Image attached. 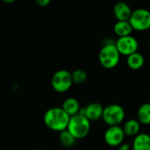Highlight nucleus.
<instances>
[{
  "label": "nucleus",
  "instance_id": "4be33fe9",
  "mask_svg": "<svg viewBox=\"0 0 150 150\" xmlns=\"http://www.w3.org/2000/svg\"><path fill=\"white\" fill-rule=\"evenodd\" d=\"M149 46L150 47V41H149Z\"/></svg>",
  "mask_w": 150,
  "mask_h": 150
},
{
  "label": "nucleus",
  "instance_id": "2eb2a0df",
  "mask_svg": "<svg viewBox=\"0 0 150 150\" xmlns=\"http://www.w3.org/2000/svg\"><path fill=\"white\" fill-rule=\"evenodd\" d=\"M114 33L119 37H124L131 35L133 32V27L129 21H117L113 27Z\"/></svg>",
  "mask_w": 150,
  "mask_h": 150
},
{
  "label": "nucleus",
  "instance_id": "f03ea898",
  "mask_svg": "<svg viewBox=\"0 0 150 150\" xmlns=\"http://www.w3.org/2000/svg\"><path fill=\"white\" fill-rule=\"evenodd\" d=\"M120 54L116 48L115 42H106L101 48L98 54V60L100 65L105 69L115 68L120 62Z\"/></svg>",
  "mask_w": 150,
  "mask_h": 150
},
{
  "label": "nucleus",
  "instance_id": "9d476101",
  "mask_svg": "<svg viewBox=\"0 0 150 150\" xmlns=\"http://www.w3.org/2000/svg\"><path fill=\"white\" fill-rule=\"evenodd\" d=\"M133 11L125 2H118L113 7V14L118 21H128Z\"/></svg>",
  "mask_w": 150,
  "mask_h": 150
},
{
  "label": "nucleus",
  "instance_id": "f8f14e48",
  "mask_svg": "<svg viewBox=\"0 0 150 150\" xmlns=\"http://www.w3.org/2000/svg\"><path fill=\"white\" fill-rule=\"evenodd\" d=\"M133 150H150V135L148 133H139L134 139Z\"/></svg>",
  "mask_w": 150,
  "mask_h": 150
},
{
  "label": "nucleus",
  "instance_id": "aec40b11",
  "mask_svg": "<svg viewBox=\"0 0 150 150\" xmlns=\"http://www.w3.org/2000/svg\"><path fill=\"white\" fill-rule=\"evenodd\" d=\"M130 149V145L127 143H122L120 146L118 147V150H129Z\"/></svg>",
  "mask_w": 150,
  "mask_h": 150
},
{
  "label": "nucleus",
  "instance_id": "20e7f679",
  "mask_svg": "<svg viewBox=\"0 0 150 150\" xmlns=\"http://www.w3.org/2000/svg\"><path fill=\"white\" fill-rule=\"evenodd\" d=\"M126 112L122 106L112 103L104 108L102 119L109 126H120L125 119Z\"/></svg>",
  "mask_w": 150,
  "mask_h": 150
},
{
  "label": "nucleus",
  "instance_id": "39448f33",
  "mask_svg": "<svg viewBox=\"0 0 150 150\" xmlns=\"http://www.w3.org/2000/svg\"><path fill=\"white\" fill-rule=\"evenodd\" d=\"M134 30L143 32L150 29V11L143 8H139L133 11L129 19Z\"/></svg>",
  "mask_w": 150,
  "mask_h": 150
},
{
  "label": "nucleus",
  "instance_id": "412c9836",
  "mask_svg": "<svg viewBox=\"0 0 150 150\" xmlns=\"http://www.w3.org/2000/svg\"><path fill=\"white\" fill-rule=\"evenodd\" d=\"M1 1H3L6 4H11V3H14L16 0H1Z\"/></svg>",
  "mask_w": 150,
  "mask_h": 150
},
{
  "label": "nucleus",
  "instance_id": "6e6552de",
  "mask_svg": "<svg viewBox=\"0 0 150 150\" xmlns=\"http://www.w3.org/2000/svg\"><path fill=\"white\" fill-rule=\"evenodd\" d=\"M125 133L121 126H109L104 135L105 142L110 147H119L125 140Z\"/></svg>",
  "mask_w": 150,
  "mask_h": 150
},
{
  "label": "nucleus",
  "instance_id": "f257e3e1",
  "mask_svg": "<svg viewBox=\"0 0 150 150\" xmlns=\"http://www.w3.org/2000/svg\"><path fill=\"white\" fill-rule=\"evenodd\" d=\"M70 117L62 107H53L48 109L44 114V123L47 128L54 132H62L67 129Z\"/></svg>",
  "mask_w": 150,
  "mask_h": 150
},
{
  "label": "nucleus",
  "instance_id": "0eeeda50",
  "mask_svg": "<svg viewBox=\"0 0 150 150\" xmlns=\"http://www.w3.org/2000/svg\"><path fill=\"white\" fill-rule=\"evenodd\" d=\"M115 45L120 54L127 57L137 52L139 49V42L137 39L132 35L119 37L115 42Z\"/></svg>",
  "mask_w": 150,
  "mask_h": 150
},
{
  "label": "nucleus",
  "instance_id": "9b49d317",
  "mask_svg": "<svg viewBox=\"0 0 150 150\" xmlns=\"http://www.w3.org/2000/svg\"><path fill=\"white\" fill-rule=\"evenodd\" d=\"M62 108L69 117H73V116L78 114V112L81 109L79 102L74 97H69V98L65 99L64 102L62 103Z\"/></svg>",
  "mask_w": 150,
  "mask_h": 150
},
{
  "label": "nucleus",
  "instance_id": "4468645a",
  "mask_svg": "<svg viewBox=\"0 0 150 150\" xmlns=\"http://www.w3.org/2000/svg\"><path fill=\"white\" fill-rule=\"evenodd\" d=\"M126 136L135 137L139 134L141 130V124L137 119H129L122 126Z\"/></svg>",
  "mask_w": 150,
  "mask_h": 150
},
{
  "label": "nucleus",
  "instance_id": "ddd939ff",
  "mask_svg": "<svg viewBox=\"0 0 150 150\" xmlns=\"http://www.w3.org/2000/svg\"><path fill=\"white\" fill-rule=\"evenodd\" d=\"M144 63H145V58L143 55L138 51L127 57V65L132 70L141 69L144 65Z\"/></svg>",
  "mask_w": 150,
  "mask_h": 150
},
{
  "label": "nucleus",
  "instance_id": "dca6fc26",
  "mask_svg": "<svg viewBox=\"0 0 150 150\" xmlns=\"http://www.w3.org/2000/svg\"><path fill=\"white\" fill-rule=\"evenodd\" d=\"M137 120L141 125H150V103L142 104L137 111Z\"/></svg>",
  "mask_w": 150,
  "mask_h": 150
},
{
  "label": "nucleus",
  "instance_id": "f3484780",
  "mask_svg": "<svg viewBox=\"0 0 150 150\" xmlns=\"http://www.w3.org/2000/svg\"><path fill=\"white\" fill-rule=\"evenodd\" d=\"M76 141L77 140L67 129L60 133L59 141L65 148H71L75 146V144L76 143Z\"/></svg>",
  "mask_w": 150,
  "mask_h": 150
},
{
  "label": "nucleus",
  "instance_id": "a211bd4d",
  "mask_svg": "<svg viewBox=\"0 0 150 150\" xmlns=\"http://www.w3.org/2000/svg\"><path fill=\"white\" fill-rule=\"evenodd\" d=\"M72 80L75 84H83L87 80V72L83 69H76L71 72Z\"/></svg>",
  "mask_w": 150,
  "mask_h": 150
},
{
  "label": "nucleus",
  "instance_id": "1a4fd4ad",
  "mask_svg": "<svg viewBox=\"0 0 150 150\" xmlns=\"http://www.w3.org/2000/svg\"><path fill=\"white\" fill-rule=\"evenodd\" d=\"M104 107L98 103H91L84 108H81L78 114L86 117L90 121H98L102 118Z\"/></svg>",
  "mask_w": 150,
  "mask_h": 150
},
{
  "label": "nucleus",
  "instance_id": "423d86ee",
  "mask_svg": "<svg viewBox=\"0 0 150 150\" xmlns=\"http://www.w3.org/2000/svg\"><path fill=\"white\" fill-rule=\"evenodd\" d=\"M73 80L71 72L67 70H59L52 77L51 85L54 91L58 93H64L69 90L72 87Z\"/></svg>",
  "mask_w": 150,
  "mask_h": 150
},
{
  "label": "nucleus",
  "instance_id": "6ab92c4d",
  "mask_svg": "<svg viewBox=\"0 0 150 150\" xmlns=\"http://www.w3.org/2000/svg\"><path fill=\"white\" fill-rule=\"evenodd\" d=\"M35 2L40 7H46L50 4L51 0H35Z\"/></svg>",
  "mask_w": 150,
  "mask_h": 150
},
{
  "label": "nucleus",
  "instance_id": "7ed1b4c3",
  "mask_svg": "<svg viewBox=\"0 0 150 150\" xmlns=\"http://www.w3.org/2000/svg\"><path fill=\"white\" fill-rule=\"evenodd\" d=\"M67 130L76 140L83 139L90 133L91 121L86 117L76 114L73 117H70Z\"/></svg>",
  "mask_w": 150,
  "mask_h": 150
}]
</instances>
